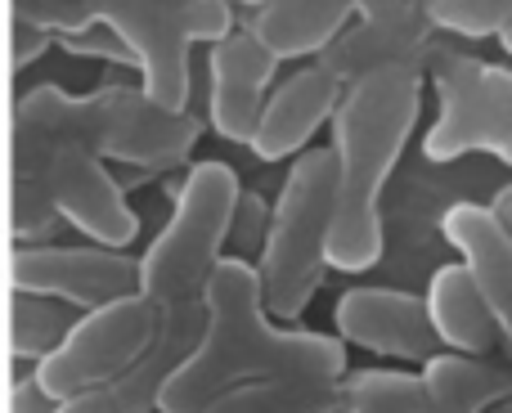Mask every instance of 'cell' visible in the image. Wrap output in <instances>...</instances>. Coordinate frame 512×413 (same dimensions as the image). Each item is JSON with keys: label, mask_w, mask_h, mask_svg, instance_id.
<instances>
[{"label": "cell", "mask_w": 512, "mask_h": 413, "mask_svg": "<svg viewBox=\"0 0 512 413\" xmlns=\"http://www.w3.org/2000/svg\"><path fill=\"white\" fill-rule=\"evenodd\" d=\"M9 283L23 292H45L77 310H95L144 292V274L126 247H63L18 243L9 252Z\"/></svg>", "instance_id": "30bf717a"}, {"label": "cell", "mask_w": 512, "mask_h": 413, "mask_svg": "<svg viewBox=\"0 0 512 413\" xmlns=\"http://www.w3.org/2000/svg\"><path fill=\"white\" fill-rule=\"evenodd\" d=\"M409 5V0H351L355 18H373V14H387V9H400Z\"/></svg>", "instance_id": "83f0119b"}, {"label": "cell", "mask_w": 512, "mask_h": 413, "mask_svg": "<svg viewBox=\"0 0 512 413\" xmlns=\"http://www.w3.org/2000/svg\"><path fill=\"white\" fill-rule=\"evenodd\" d=\"M427 18L436 32L481 41V36H499L512 23V0H427Z\"/></svg>", "instance_id": "603a6c76"}, {"label": "cell", "mask_w": 512, "mask_h": 413, "mask_svg": "<svg viewBox=\"0 0 512 413\" xmlns=\"http://www.w3.org/2000/svg\"><path fill=\"white\" fill-rule=\"evenodd\" d=\"M14 126L68 140L104 162L135 167L140 176L171 171L198 144V117L162 108L144 86H99L90 95H68L59 86H32L18 95Z\"/></svg>", "instance_id": "3957f363"}, {"label": "cell", "mask_w": 512, "mask_h": 413, "mask_svg": "<svg viewBox=\"0 0 512 413\" xmlns=\"http://www.w3.org/2000/svg\"><path fill=\"white\" fill-rule=\"evenodd\" d=\"M337 337L360 351L391 355L405 364H427L432 355H441V337L432 328L427 301L400 288H351L342 292L333 310Z\"/></svg>", "instance_id": "8fae6325"}, {"label": "cell", "mask_w": 512, "mask_h": 413, "mask_svg": "<svg viewBox=\"0 0 512 413\" xmlns=\"http://www.w3.org/2000/svg\"><path fill=\"white\" fill-rule=\"evenodd\" d=\"M342 382L315 378H256L216 396L203 413H337Z\"/></svg>", "instance_id": "ffe728a7"}, {"label": "cell", "mask_w": 512, "mask_h": 413, "mask_svg": "<svg viewBox=\"0 0 512 413\" xmlns=\"http://www.w3.org/2000/svg\"><path fill=\"white\" fill-rule=\"evenodd\" d=\"M274 59L248 27H234L225 41L212 45L207 54V117L212 131L230 144H252L261 108L270 99L274 81Z\"/></svg>", "instance_id": "5bb4252c"}, {"label": "cell", "mask_w": 512, "mask_h": 413, "mask_svg": "<svg viewBox=\"0 0 512 413\" xmlns=\"http://www.w3.org/2000/svg\"><path fill=\"white\" fill-rule=\"evenodd\" d=\"M77 319H81V310L68 306V301L14 288V297H9V351H14L18 360L41 364L45 355L68 337V328L77 324Z\"/></svg>", "instance_id": "44dd1931"}, {"label": "cell", "mask_w": 512, "mask_h": 413, "mask_svg": "<svg viewBox=\"0 0 512 413\" xmlns=\"http://www.w3.org/2000/svg\"><path fill=\"white\" fill-rule=\"evenodd\" d=\"M490 216H495L499 225H504L508 234H512V185H504V189L495 194V203H490Z\"/></svg>", "instance_id": "4316f807"}, {"label": "cell", "mask_w": 512, "mask_h": 413, "mask_svg": "<svg viewBox=\"0 0 512 413\" xmlns=\"http://www.w3.org/2000/svg\"><path fill=\"white\" fill-rule=\"evenodd\" d=\"M9 413H59V400L41 387L36 378H23L14 387V400H9Z\"/></svg>", "instance_id": "d4e9b609"}, {"label": "cell", "mask_w": 512, "mask_h": 413, "mask_svg": "<svg viewBox=\"0 0 512 413\" xmlns=\"http://www.w3.org/2000/svg\"><path fill=\"white\" fill-rule=\"evenodd\" d=\"M162 315L167 310H158L144 292L108 301V306H95V310H81V319L68 328V337L41 364H32V378L63 405V400L81 396V391L131 369L158 342Z\"/></svg>", "instance_id": "ba28073f"}, {"label": "cell", "mask_w": 512, "mask_h": 413, "mask_svg": "<svg viewBox=\"0 0 512 413\" xmlns=\"http://www.w3.org/2000/svg\"><path fill=\"white\" fill-rule=\"evenodd\" d=\"M342 77L324 63H306L301 72H292L288 81L270 90L261 108V122L252 135V153L261 162H283L292 153H306V144L315 140V131L324 122H333L337 104H342Z\"/></svg>", "instance_id": "9a60e30c"}, {"label": "cell", "mask_w": 512, "mask_h": 413, "mask_svg": "<svg viewBox=\"0 0 512 413\" xmlns=\"http://www.w3.org/2000/svg\"><path fill=\"white\" fill-rule=\"evenodd\" d=\"M337 413H427L423 373L364 369L342 378V409Z\"/></svg>", "instance_id": "7402d4cb"}, {"label": "cell", "mask_w": 512, "mask_h": 413, "mask_svg": "<svg viewBox=\"0 0 512 413\" xmlns=\"http://www.w3.org/2000/svg\"><path fill=\"white\" fill-rule=\"evenodd\" d=\"M423 391L427 413H490L512 400V364L441 351L423 364Z\"/></svg>", "instance_id": "d6986e66"}, {"label": "cell", "mask_w": 512, "mask_h": 413, "mask_svg": "<svg viewBox=\"0 0 512 413\" xmlns=\"http://www.w3.org/2000/svg\"><path fill=\"white\" fill-rule=\"evenodd\" d=\"M499 41H504V50H508V54H512V23H508V27H504V32H499Z\"/></svg>", "instance_id": "f1b7e54d"}, {"label": "cell", "mask_w": 512, "mask_h": 413, "mask_svg": "<svg viewBox=\"0 0 512 413\" xmlns=\"http://www.w3.org/2000/svg\"><path fill=\"white\" fill-rule=\"evenodd\" d=\"M436 27L427 18V0H409L400 9H387V14L373 18H351L342 36L319 54L324 68H333L342 77V86L369 77L378 68H432L436 63Z\"/></svg>", "instance_id": "7c38bea8"}, {"label": "cell", "mask_w": 512, "mask_h": 413, "mask_svg": "<svg viewBox=\"0 0 512 413\" xmlns=\"http://www.w3.org/2000/svg\"><path fill=\"white\" fill-rule=\"evenodd\" d=\"M90 9L131 50L144 95L176 113L189 104L194 45H216L239 27L230 0H90Z\"/></svg>", "instance_id": "8992f818"}, {"label": "cell", "mask_w": 512, "mask_h": 413, "mask_svg": "<svg viewBox=\"0 0 512 413\" xmlns=\"http://www.w3.org/2000/svg\"><path fill=\"white\" fill-rule=\"evenodd\" d=\"M198 333H203V301L167 310L158 342H153L131 369L99 382V387H90V391H81V396L63 400L59 413H158L162 387H167V378L185 364V355L198 346Z\"/></svg>", "instance_id": "4fadbf2b"}, {"label": "cell", "mask_w": 512, "mask_h": 413, "mask_svg": "<svg viewBox=\"0 0 512 413\" xmlns=\"http://www.w3.org/2000/svg\"><path fill=\"white\" fill-rule=\"evenodd\" d=\"M351 0H265L248 14V32L279 63L288 59H319L337 36L351 27Z\"/></svg>", "instance_id": "e0dca14e"}, {"label": "cell", "mask_w": 512, "mask_h": 413, "mask_svg": "<svg viewBox=\"0 0 512 413\" xmlns=\"http://www.w3.org/2000/svg\"><path fill=\"white\" fill-rule=\"evenodd\" d=\"M239 198L243 185L234 176V167H225L216 158L189 167L167 225H162V234L153 238L140 261L144 297L158 310L203 301L216 265L230 252V225L234 211H239Z\"/></svg>", "instance_id": "5b68a950"}, {"label": "cell", "mask_w": 512, "mask_h": 413, "mask_svg": "<svg viewBox=\"0 0 512 413\" xmlns=\"http://www.w3.org/2000/svg\"><path fill=\"white\" fill-rule=\"evenodd\" d=\"M14 131L32 135L45 149V185H50V207L63 225H72L77 234H86L99 247H131L140 234V216H135L131 198H126L122 180L108 171L104 158H95L90 149L68 140H50L41 131Z\"/></svg>", "instance_id": "9c48e42d"}, {"label": "cell", "mask_w": 512, "mask_h": 413, "mask_svg": "<svg viewBox=\"0 0 512 413\" xmlns=\"http://www.w3.org/2000/svg\"><path fill=\"white\" fill-rule=\"evenodd\" d=\"M54 45V36L36 32V27H18L14 23V68H27V63H36L45 50Z\"/></svg>", "instance_id": "484cf974"}, {"label": "cell", "mask_w": 512, "mask_h": 413, "mask_svg": "<svg viewBox=\"0 0 512 413\" xmlns=\"http://www.w3.org/2000/svg\"><path fill=\"white\" fill-rule=\"evenodd\" d=\"M427 315H432V328L441 337L445 351H459V355H490L499 351V324L490 315L486 297H481L477 279L463 261H450L432 274L427 283Z\"/></svg>", "instance_id": "ac0fdd59"}, {"label": "cell", "mask_w": 512, "mask_h": 413, "mask_svg": "<svg viewBox=\"0 0 512 413\" xmlns=\"http://www.w3.org/2000/svg\"><path fill=\"white\" fill-rule=\"evenodd\" d=\"M256 378H346V342L328 333L279 328L265 310L252 261L225 256L203 292V333L162 387L158 413H203L216 396Z\"/></svg>", "instance_id": "6da1fadb"}, {"label": "cell", "mask_w": 512, "mask_h": 413, "mask_svg": "<svg viewBox=\"0 0 512 413\" xmlns=\"http://www.w3.org/2000/svg\"><path fill=\"white\" fill-rule=\"evenodd\" d=\"M436 122L423 135L432 162H459L468 153H495L512 162V68L468 54H436L432 68Z\"/></svg>", "instance_id": "52a82bcc"}, {"label": "cell", "mask_w": 512, "mask_h": 413, "mask_svg": "<svg viewBox=\"0 0 512 413\" xmlns=\"http://www.w3.org/2000/svg\"><path fill=\"white\" fill-rule=\"evenodd\" d=\"M441 234L472 270V279H477L481 297H486L490 315L499 324V337L512 351V234L490 216V207L477 203H454L441 216Z\"/></svg>", "instance_id": "2e32d148"}, {"label": "cell", "mask_w": 512, "mask_h": 413, "mask_svg": "<svg viewBox=\"0 0 512 413\" xmlns=\"http://www.w3.org/2000/svg\"><path fill=\"white\" fill-rule=\"evenodd\" d=\"M423 108V68H378L342 90L333 113L337 153V211L328 234V265L342 274H364L382 261L387 225L382 194L405 153Z\"/></svg>", "instance_id": "7a4b0ae2"}, {"label": "cell", "mask_w": 512, "mask_h": 413, "mask_svg": "<svg viewBox=\"0 0 512 413\" xmlns=\"http://www.w3.org/2000/svg\"><path fill=\"white\" fill-rule=\"evenodd\" d=\"M265 229H270V207H265L261 194H248V189H243L239 211H234V225H230V256H239V261H252V252L261 256Z\"/></svg>", "instance_id": "cb8c5ba5"}, {"label": "cell", "mask_w": 512, "mask_h": 413, "mask_svg": "<svg viewBox=\"0 0 512 413\" xmlns=\"http://www.w3.org/2000/svg\"><path fill=\"white\" fill-rule=\"evenodd\" d=\"M333 211H337V153L306 149L283 176V189L270 207L261 261H256L270 319L292 324L315 301L328 270Z\"/></svg>", "instance_id": "277c9868"}]
</instances>
